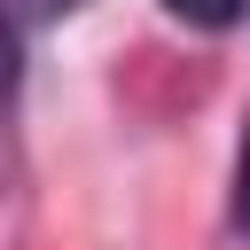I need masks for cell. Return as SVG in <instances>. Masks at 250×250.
Masks as SVG:
<instances>
[{
    "label": "cell",
    "instance_id": "obj_1",
    "mask_svg": "<svg viewBox=\"0 0 250 250\" xmlns=\"http://www.w3.org/2000/svg\"><path fill=\"white\" fill-rule=\"evenodd\" d=\"M180 23H195V31H227V23H242L250 16V0H164Z\"/></svg>",
    "mask_w": 250,
    "mask_h": 250
},
{
    "label": "cell",
    "instance_id": "obj_2",
    "mask_svg": "<svg viewBox=\"0 0 250 250\" xmlns=\"http://www.w3.org/2000/svg\"><path fill=\"white\" fill-rule=\"evenodd\" d=\"M234 234L250 242V133H242V156H234Z\"/></svg>",
    "mask_w": 250,
    "mask_h": 250
},
{
    "label": "cell",
    "instance_id": "obj_3",
    "mask_svg": "<svg viewBox=\"0 0 250 250\" xmlns=\"http://www.w3.org/2000/svg\"><path fill=\"white\" fill-rule=\"evenodd\" d=\"M78 0H16V23H47V16H70Z\"/></svg>",
    "mask_w": 250,
    "mask_h": 250
}]
</instances>
